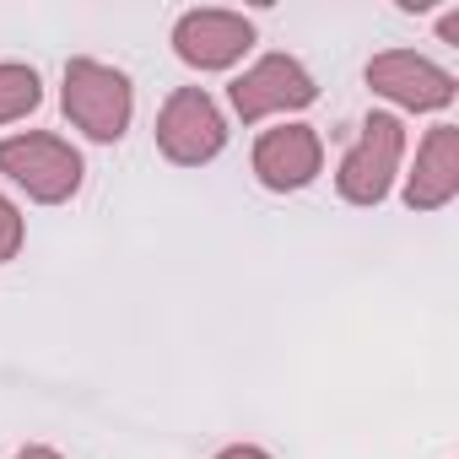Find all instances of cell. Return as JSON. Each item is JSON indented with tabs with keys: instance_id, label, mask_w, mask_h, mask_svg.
Returning a JSON list of instances; mask_svg holds the SVG:
<instances>
[{
	"instance_id": "1",
	"label": "cell",
	"mask_w": 459,
	"mask_h": 459,
	"mask_svg": "<svg viewBox=\"0 0 459 459\" xmlns=\"http://www.w3.org/2000/svg\"><path fill=\"white\" fill-rule=\"evenodd\" d=\"M60 103H65V119L87 135V141H103L114 146L130 119H135V87L125 71L103 65V60H71L65 65V87H60Z\"/></svg>"
},
{
	"instance_id": "2",
	"label": "cell",
	"mask_w": 459,
	"mask_h": 459,
	"mask_svg": "<svg viewBox=\"0 0 459 459\" xmlns=\"http://www.w3.org/2000/svg\"><path fill=\"white\" fill-rule=\"evenodd\" d=\"M0 173H6L17 189H28V200H39V205H65L82 189L87 162L65 135L22 130V135L0 141Z\"/></svg>"
},
{
	"instance_id": "3",
	"label": "cell",
	"mask_w": 459,
	"mask_h": 459,
	"mask_svg": "<svg viewBox=\"0 0 459 459\" xmlns=\"http://www.w3.org/2000/svg\"><path fill=\"white\" fill-rule=\"evenodd\" d=\"M400 157H405V125L394 114H368L362 130H357V141H351V152L341 157V173H335L341 200H351V205L389 200Z\"/></svg>"
},
{
	"instance_id": "4",
	"label": "cell",
	"mask_w": 459,
	"mask_h": 459,
	"mask_svg": "<svg viewBox=\"0 0 459 459\" xmlns=\"http://www.w3.org/2000/svg\"><path fill=\"white\" fill-rule=\"evenodd\" d=\"M221 146H227V119H221L216 98L205 87L168 92V103L157 108V152L178 168H200V162L221 157Z\"/></svg>"
},
{
	"instance_id": "5",
	"label": "cell",
	"mask_w": 459,
	"mask_h": 459,
	"mask_svg": "<svg viewBox=\"0 0 459 459\" xmlns=\"http://www.w3.org/2000/svg\"><path fill=\"white\" fill-rule=\"evenodd\" d=\"M227 98H233V114L244 125H260L271 114H298L319 98V82L314 71L298 60V55H260L233 87H227Z\"/></svg>"
},
{
	"instance_id": "6",
	"label": "cell",
	"mask_w": 459,
	"mask_h": 459,
	"mask_svg": "<svg viewBox=\"0 0 459 459\" xmlns=\"http://www.w3.org/2000/svg\"><path fill=\"white\" fill-rule=\"evenodd\" d=\"M368 87L378 98H389L394 108H411V114H437L459 98V82L454 71L432 65L427 55L416 49H384L368 60Z\"/></svg>"
},
{
	"instance_id": "7",
	"label": "cell",
	"mask_w": 459,
	"mask_h": 459,
	"mask_svg": "<svg viewBox=\"0 0 459 459\" xmlns=\"http://www.w3.org/2000/svg\"><path fill=\"white\" fill-rule=\"evenodd\" d=\"M249 49H255V22L244 12L200 6L173 22V55L189 71H233Z\"/></svg>"
},
{
	"instance_id": "8",
	"label": "cell",
	"mask_w": 459,
	"mask_h": 459,
	"mask_svg": "<svg viewBox=\"0 0 459 459\" xmlns=\"http://www.w3.org/2000/svg\"><path fill=\"white\" fill-rule=\"evenodd\" d=\"M255 178L271 189V195H298L319 178L325 168V141L314 125H276L255 141V157H249Z\"/></svg>"
},
{
	"instance_id": "9",
	"label": "cell",
	"mask_w": 459,
	"mask_h": 459,
	"mask_svg": "<svg viewBox=\"0 0 459 459\" xmlns=\"http://www.w3.org/2000/svg\"><path fill=\"white\" fill-rule=\"evenodd\" d=\"M459 195V130L432 125L416 146V168L405 173V205L411 211H443Z\"/></svg>"
},
{
	"instance_id": "10",
	"label": "cell",
	"mask_w": 459,
	"mask_h": 459,
	"mask_svg": "<svg viewBox=\"0 0 459 459\" xmlns=\"http://www.w3.org/2000/svg\"><path fill=\"white\" fill-rule=\"evenodd\" d=\"M44 103V82L22 60H0V125H17Z\"/></svg>"
},
{
	"instance_id": "11",
	"label": "cell",
	"mask_w": 459,
	"mask_h": 459,
	"mask_svg": "<svg viewBox=\"0 0 459 459\" xmlns=\"http://www.w3.org/2000/svg\"><path fill=\"white\" fill-rule=\"evenodd\" d=\"M22 238H28V221H22V211H17L6 195H0V265L22 255Z\"/></svg>"
},
{
	"instance_id": "12",
	"label": "cell",
	"mask_w": 459,
	"mask_h": 459,
	"mask_svg": "<svg viewBox=\"0 0 459 459\" xmlns=\"http://www.w3.org/2000/svg\"><path fill=\"white\" fill-rule=\"evenodd\" d=\"M216 459H271L265 448H255V443H233V448H221Z\"/></svg>"
},
{
	"instance_id": "13",
	"label": "cell",
	"mask_w": 459,
	"mask_h": 459,
	"mask_svg": "<svg viewBox=\"0 0 459 459\" xmlns=\"http://www.w3.org/2000/svg\"><path fill=\"white\" fill-rule=\"evenodd\" d=\"M12 459H65L60 448H49V443H28V448H17Z\"/></svg>"
},
{
	"instance_id": "14",
	"label": "cell",
	"mask_w": 459,
	"mask_h": 459,
	"mask_svg": "<svg viewBox=\"0 0 459 459\" xmlns=\"http://www.w3.org/2000/svg\"><path fill=\"white\" fill-rule=\"evenodd\" d=\"M437 33H443V39H448V44H459V12H448V17H443V28H437Z\"/></svg>"
}]
</instances>
